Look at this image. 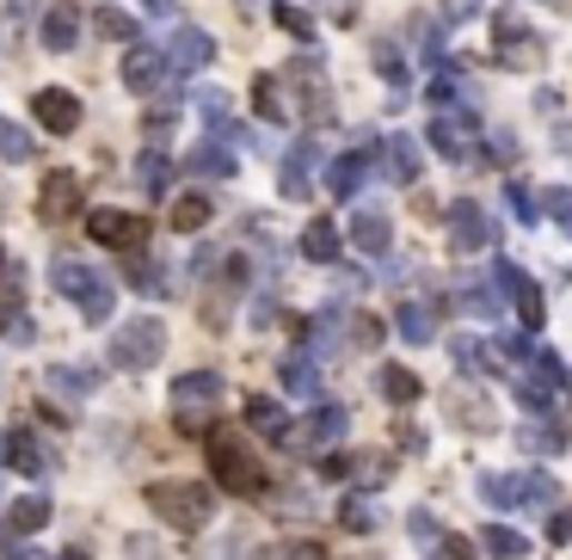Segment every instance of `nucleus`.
<instances>
[{
	"label": "nucleus",
	"mask_w": 572,
	"mask_h": 560,
	"mask_svg": "<svg viewBox=\"0 0 572 560\" xmlns=\"http://www.w3.org/2000/svg\"><path fill=\"white\" fill-rule=\"evenodd\" d=\"M31 154H38V148H31V130H19V123H7V118H0V160H13V167H26Z\"/></svg>",
	"instance_id": "40"
},
{
	"label": "nucleus",
	"mask_w": 572,
	"mask_h": 560,
	"mask_svg": "<svg viewBox=\"0 0 572 560\" xmlns=\"http://www.w3.org/2000/svg\"><path fill=\"white\" fill-rule=\"evenodd\" d=\"M431 560H474V542H462V536H443Z\"/></svg>",
	"instance_id": "52"
},
{
	"label": "nucleus",
	"mask_w": 572,
	"mask_h": 560,
	"mask_svg": "<svg viewBox=\"0 0 572 560\" xmlns=\"http://www.w3.org/2000/svg\"><path fill=\"white\" fill-rule=\"evenodd\" d=\"M253 111L265 123H290V99H283V74H259L253 80Z\"/></svg>",
	"instance_id": "26"
},
{
	"label": "nucleus",
	"mask_w": 572,
	"mask_h": 560,
	"mask_svg": "<svg viewBox=\"0 0 572 560\" xmlns=\"http://www.w3.org/2000/svg\"><path fill=\"white\" fill-rule=\"evenodd\" d=\"M314 160H320V142H314V136H302V142L283 154L278 186H283V198H290V203H302V198H308V173H314Z\"/></svg>",
	"instance_id": "20"
},
{
	"label": "nucleus",
	"mask_w": 572,
	"mask_h": 560,
	"mask_svg": "<svg viewBox=\"0 0 572 560\" xmlns=\"http://www.w3.org/2000/svg\"><path fill=\"white\" fill-rule=\"evenodd\" d=\"M339 523H345V530H375V506L363 493H351L345 506H339Z\"/></svg>",
	"instance_id": "47"
},
{
	"label": "nucleus",
	"mask_w": 572,
	"mask_h": 560,
	"mask_svg": "<svg viewBox=\"0 0 572 560\" xmlns=\"http://www.w3.org/2000/svg\"><path fill=\"white\" fill-rule=\"evenodd\" d=\"M407 530H413L419 542H431V536H438V523H431V511H413V518H407Z\"/></svg>",
	"instance_id": "54"
},
{
	"label": "nucleus",
	"mask_w": 572,
	"mask_h": 560,
	"mask_svg": "<svg viewBox=\"0 0 572 560\" xmlns=\"http://www.w3.org/2000/svg\"><path fill=\"white\" fill-rule=\"evenodd\" d=\"M518 443H523V450H535V456H560V450L572 443V431L560 426V419L542 413V419H530V426L518 431Z\"/></svg>",
	"instance_id": "24"
},
{
	"label": "nucleus",
	"mask_w": 572,
	"mask_h": 560,
	"mask_svg": "<svg viewBox=\"0 0 572 560\" xmlns=\"http://www.w3.org/2000/svg\"><path fill=\"white\" fill-rule=\"evenodd\" d=\"M160 56H167V74H198V68L215 62V38L203 26H179Z\"/></svg>",
	"instance_id": "13"
},
{
	"label": "nucleus",
	"mask_w": 572,
	"mask_h": 560,
	"mask_svg": "<svg viewBox=\"0 0 572 560\" xmlns=\"http://www.w3.org/2000/svg\"><path fill=\"white\" fill-rule=\"evenodd\" d=\"M160 351H167V320L160 314L123 320L118 339H111V363L118 370H148V363H160Z\"/></svg>",
	"instance_id": "5"
},
{
	"label": "nucleus",
	"mask_w": 572,
	"mask_h": 560,
	"mask_svg": "<svg viewBox=\"0 0 572 560\" xmlns=\"http://www.w3.org/2000/svg\"><path fill=\"white\" fill-rule=\"evenodd\" d=\"M0 450H7V462H13L19 474H43V468H50V456H43V443L31 438V431H13Z\"/></svg>",
	"instance_id": "29"
},
{
	"label": "nucleus",
	"mask_w": 572,
	"mask_h": 560,
	"mask_svg": "<svg viewBox=\"0 0 572 560\" xmlns=\"http://www.w3.org/2000/svg\"><path fill=\"white\" fill-rule=\"evenodd\" d=\"M480 548H486L493 560H523V554H530V542H523V536L511 530V523H493V530L480 536Z\"/></svg>",
	"instance_id": "36"
},
{
	"label": "nucleus",
	"mask_w": 572,
	"mask_h": 560,
	"mask_svg": "<svg viewBox=\"0 0 572 560\" xmlns=\"http://www.w3.org/2000/svg\"><path fill=\"white\" fill-rule=\"evenodd\" d=\"M283 388H290V394H302V400H314L320 394V370L308 358H283Z\"/></svg>",
	"instance_id": "37"
},
{
	"label": "nucleus",
	"mask_w": 572,
	"mask_h": 560,
	"mask_svg": "<svg viewBox=\"0 0 572 560\" xmlns=\"http://www.w3.org/2000/svg\"><path fill=\"white\" fill-rule=\"evenodd\" d=\"M480 7H486V0H443L438 26H468V19H480Z\"/></svg>",
	"instance_id": "49"
},
{
	"label": "nucleus",
	"mask_w": 572,
	"mask_h": 560,
	"mask_svg": "<svg viewBox=\"0 0 572 560\" xmlns=\"http://www.w3.org/2000/svg\"><path fill=\"white\" fill-rule=\"evenodd\" d=\"M455 296H462V308H468V314H480V320H493V314H499V290H493V283L468 278Z\"/></svg>",
	"instance_id": "39"
},
{
	"label": "nucleus",
	"mask_w": 572,
	"mask_h": 560,
	"mask_svg": "<svg viewBox=\"0 0 572 560\" xmlns=\"http://www.w3.org/2000/svg\"><path fill=\"white\" fill-rule=\"evenodd\" d=\"M160 80H167V56H160L154 43H130V56H123V87H130V93H154Z\"/></svg>",
	"instance_id": "17"
},
{
	"label": "nucleus",
	"mask_w": 572,
	"mask_h": 560,
	"mask_svg": "<svg viewBox=\"0 0 572 560\" xmlns=\"http://www.w3.org/2000/svg\"><path fill=\"white\" fill-rule=\"evenodd\" d=\"M50 388L56 394H93L99 370H87V363H50Z\"/></svg>",
	"instance_id": "33"
},
{
	"label": "nucleus",
	"mask_w": 572,
	"mask_h": 560,
	"mask_svg": "<svg viewBox=\"0 0 572 560\" xmlns=\"http://www.w3.org/2000/svg\"><path fill=\"white\" fill-rule=\"evenodd\" d=\"M203 456H210V474H215L222 493H234V499H259V493H265V462H259L247 443L210 431V450H203Z\"/></svg>",
	"instance_id": "1"
},
{
	"label": "nucleus",
	"mask_w": 572,
	"mask_h": 560,
	"mask_svg": "<svg viewBox=\"0 0 572 560\" xmlns=\"http://www.w3.org/2000/svg\"><path fill=\"white\" fill-rule=\"evenodd\" d=\"M271 560H327V548L320 542H283V548H271Z\"/></svg>",
	"instance_id": "51"
},
{
	"label": "nucleus",
	"mask_w": 572,
	"mask_h": 560,
	"mask_svg": "<svg viewBox=\"0 0 572 560\" xmlns=\"http://www.w3.org/2000/svg\"><path fill=\"white\" fill-rule=\"evenodd\" d=\"M142 186H148V198H160V191L173 186V160L148 148V154H142Z\"/></svg>",
	"instance_id": "43"
},
{
	"label": "nucleus",
	"mask_w": 572,
	"mask_h": 560,
	"mask_svg": "<svg viewBox=\"0 0 572 560\" xmlns=\"http://www.w3.org/2000/svg\"><path fill=\"white\" fill-rule=\"evenodd\" d=\"M302 253L314 259V266H333L339 259V228L327 222V216H314V222L302 228Z\"/></svg>",
	"instance_id": "27"
},
{
	"label": "nucleus",
	"mask_w": 572,
	"mask_h": 560,
	"mask_svg": "<svg viewBox=\"0 0 572 560\" xmlns=\"http://www.w3.org/2000/svg\"><path fill=\"white\" fill-rule=\"evenodd\" d=\"M493 240H499V222L486 210H480V203H468V198H455L450 203V247L455 253H493Z\"/></svg>",
	"instance_id": "10"
},
{
	"label": "nucleus",
	"mask_w": 572,
	"mask_h": 560,
	"mask_svg": "<svg viewBox=\"0 0 572 560\" xmlns=\"http://www.w3.org/2000/svg\"><path fill=\"white\" fill-rule=\"evenodd\" d=\"M0 278H7V253H0Z\"/></svg>",
	"instance_id": "60"
},
{
	"label": "nucleus",
	"mask_w": 572,
	"mask_h": 560,
	"mask_svg": "<svg viewBox=\"0 0 572 560\" xmlns=\"http://www.w3.org/2000/svg\"><path fill=\"white\" fill-rule=\"evenodd\" d=\"M271 19H278L283 31H290V38H302V43H314V19L302 13V7H295V0H278V7H271Z\"/></svg>",
	"instance_id": "41"
},
{
	"label": "nucleus",
	"mask_w": 572,
	"mask_h": 560,
	"mask_svg": "<svg viewBox=\"0 0 572 560\" xmlns=\"http://www.w3.org/2000/svg\"><path fill=\"white\" fill-rule=\"evenodd\" d=\"M62 560H93V554H87V548H68V554Z\"/></svg>",
	"instance_id": "58"
},
{
	"label": "nucleus",
	"mask_w": 572,
	"mask_h": 560,
	"mask_svg": "<svg viewBox=\"0 0 572 560\" xmlns=\"http://www.w3.org/2000/svg\"><path fill=\"white\" fill-rule=\"evenodd\" d=\"M13 560H38V554H31V548H19V554H13Z\"/></svg>",
	"instance_id": "59"
},
{
	"label": "nucleus",
	"mask_w": 572,
	"mask_h": 560,
	"mask_svg": "<svg viewBox=\"0 0 572 560\" xmlns=\"http://www.w3.org/2000/svg\"><path fill=\"white\" fill-rule=\"evenodd\" d=\"M13 13H19V0H13Z\"/></svg>",
	"instance_id": "61"
},
{
	"label": "nucleus",
	"mask_w": 572,
	"mask_h": 560,
	"mask_svg": "<svg viewBox=\"0 0 572 560\" xmlns=\"http://www.w3.org/2000/svg\"><path fill=\"white\" fill-rule=\"evenodd\" d=\"M38 38H43V50H50V56H68V50H74V43H80V7H74V0H56L50 13H43V31H38Z\"/></svg>",
	"instance_id": "19"
},
{
	"label": "nucleus",
	"mask_w": 572,
	"mask_h": 560,
	"mask_svg": "<svg viewBox=\"0 0 572 560\" xmlns=\"http://www.w3.org/2000/svg\"><path fill=\"white\" fill-rule=\"evenodd\" d=\"M31 118L50 136H68V130H80V99L68 93V87H43V93L31 99Z\"/></svg>",
	"instance_id": "15"
},
{
	"label": "nucleus",
	"mask_w": 572,
	"mask_h": 560,
	"mask_svg": "<svg viewBox=\"0 0 572 560\" xmlns=\"http://www.w3.org/2000/svg\"><path fill=\"white\" fill-rule=\"evenodd\" d=\"M375 388H382V400H394V407H413L419 400V376L407 370V363H388V370L375 376Z\"/></svg>",
	"instance_id": "32"
},
{
	"label": "nucleus",
	"mask_w": 572,
	"mask_h": 560,
	"mask_svg": "<svg viewBox=\"0 0 572 560\" xmlns=\"http://www.w3.org/2000/svg\"><path fill=\"white\" fill-rule=\"evenodd\" d=\"M74 210H80V179L74 173H43V186H38V216L43 222H68Z\"/></svg>",
	"instance_id": "16"
},
{
	"label": "nucleus",
	"mask_w": 572,
	"mask_h": 560,
	"mask_svg": "<svg viewBox=\"0 0 572 560\" xmlns=\"http://www.w3.org/2000/svg\"><path fill=\"white\" fill-rule=\"evenodd\" d=\"M493 56L499 68H518V74H530L535 62H542V38H535L530 26H523V13H493Z\"/></svg>",
	"instance_id": "7"
},
{
	"label": "nucleus",
	"mask_w": 572,
	"mask_h": 560,
	"mask_svg": "<svg viewBox=\"0 0 572 560\" xmlns=\"http://www.w3.org/2000/svg\"><path fill=\"white\" fill-rule=\"evenodd\" d=\"M123 266H130V283H136V290H148V296H160V290H167V278H160V271L148 266L142 253H123Z\"/></svg>",
	"instance_id": "46"
},
{
	"label": "nucleus",
	"mask_w": 572,
	"mask_h": 560,
	"mask_svg": "<svg viewBox=\"0 0 572 560\" xmlns=\"http://www.w3.org/2000/svg\"><path fill=\"white\" fill-rule=\"evenodd\" d=\"M375 74H382V80H394V87H400V80H407V56H400L394 43H375Z\"/></svg>",
	"instance_id": "48"
},
{
	"label": "nucleus",
	"mask_w": 572,
	"mask_h": 560,
	"mask_svg": "<svg viewBox=\"0 0 572 560\" xmlns=\"http://www.w3.org/2000/svg\"><path fill=\"white\" fill-rule=\"evenodd\" d=\"M210 216H215V203L203 198V191H185V198H173V210H167V228H173V234H198Z\"/></svg>",
	"instance_id": "25"
},
{
	"label": "nucleus",
	"mask_w": 572,
	"mask_h": 560,
	"mask_svg": "<svg viewBox=\"0 0 572 560\" xmlns=\"http://www.w3.org/2000/svg\"><path fill=\"white\" fill-rule=\"evenodd\" d=\"M185 167H191V173H203V179H234V154H228V148H215V142L191 148Z\"/></svg>",
	"instance_id": "35"
},
{
	"label": "nucleus",
	"mask_w": 572,
	"mask_h": 560,
	"mask_svg": "<svg viewBox=\"0 0 572 560\" xmlns=\"http://www.w3.org/2000/svg\"><path fill=\"white\" fill-rule=\"evenodd\" d=\"M535 203H542V216H554V222L572 234V186H548Z\"/></svg>",
	"instance_id": "44"
},
{
	"label": "nucleus",
	"mask_w": 572,
	"mask_h": 560,
	"mask_svg": "<svg viewBox=\"0 0 572 560\" xmlns=\"http://www.w3.org/2000/svg\"><path fill=\"white\" fill-rule=\"evenodd\" d=\"M345 426H351V413L339 407V400H320L314 413L302 419V431H290L283 443H308V450H327V443H339L345 438Z\"/></svg>",
	"instance_id": "14"
},
{
	"label": "nucleus",
	"mask_w": 572,
	"mask_h": 560,
	"mask_svg": "<svg viewBox=\"0 0 572 560\" xmlns=\"http://www.w3.org/2000/svg\"><path fill=\"white\" fill-rule=\"evenodd\" d=\"M87 234H93L99 247H118V253H142V247H148V216L93 210V216H87Z\"/></svg>",
	"instance_id": "12"
},
{
	"label": "nucleus",
	"mask_w": 572,
	"mask_h": 560,
	"mask_svg": "<svg viewBox=\"0 0 572 560\" xmlns=\"http://www.w3.org/2000/svg\"><path fill=\"white\" fill-rule=\"evenodd\" d=\"M375 173V160H370V148H358V154H339L333 167H327V191L333 198H358L363 191V179Z\"/></svg>",
	"instance_id": "22"
},
{
	"label": "nucleus",
	"mask_w": 572,
	"mask_h": 560,
	"mask_svg": "<svg viewBox=\"0 0 572 560\" xmlns=\"http://www.w3.org/2000/svg\"><path fill=\"white\" fill-rule=\"evenodd\" d=\"M148 506L173 523V530H203L215 499H210V487H198V480H154V487H148Z\"/></svg>",
	"instance_id": "2"
},
{
	"label": "nucleus",
	"mask_w": 572,
	"mask_h": 560,
	"mask_svg": "<svg viewBox=\"0 0 572 560\" xmlns=\"http://www.w3.org/2000/svg\"><path fill=\"white\" fill-rule=\"evenodd\" d=\"M450 358H455V370L462 376H499L505 370V358H499V346H480V339H450Z\"/></svg>",
	"instance_id": "23"
},
{
	"label": "nucleus",
	"mask_w": 572,
	"mask_h": 560,
	"mask_svg": "<svg viewBox=\"0 0 572 560\" xmlns=\"http://www.w3.org/2000/svg\"><path fill=\"white\" fill-rule=\"evenodd\" d=\"M99 38H111V43H136V19L130 13H118V7H99Z\"/></svg>",
	"instance_id": "42"
},
{
	"label": "nucleus",
	"mask_w": 572,
	"mask_h": 560,
	"mask_svg": "<svg viewBox=\"0 0 572 560\" xmlns=\"http://www.w3.org/2000/svg\"><path fill=\"white\" fill-rule=\"evenodd\" d=\"M198 118L210 123L215 136H240V123H234V99L215 87V93H198Z\"/></svg>",
	"instance_id": "30"
},
{
	"label": "nucleus",
	"mask_w": 572,
	"mask_h": 560,
	"mask_svg": "<svg viewBox=\"0 0 572 560\" xmlns=\"http://www.w3.org/2000/svg\"><path fill=\"white\" fill-rule=\"evenodd\" d=\"M480 111L474 106H443V111H431V148H438L443 160H474L480 154Z\"/></svg>",
	"instance_id": "4"
},
{
	"label": "nucleus",
	"mask_w": 572,
	"mask_h": 560,
	"mask_svg": "<svg viewBox=\"0 0 572 560\" xmlns=\"http://www.w3.org/2000/svg\"><path fill=\"white\" fill-rule=\"evenodd\" d=\"M247 426H253V431H265V438H290V419H283V407H278V400H265V394H253V400H247Z\"/></svg>",
	"instance_id": "31"
},
{
	"label": "nucleus",
	"mask_w": 572,
	"mask_h": 560,
	"mask_svg": "<svg viewBox=\"0 0 572 560\" xmlns=\"http://www.w3.org/2000/svg\"><path fill=\"white\" fill-rule=\"evenodd\" d=\"M173 400H179V431H203V413L222 400V376H215V370L173 376Z\"/></svg>",
	"instance_id": "9"
},
{
	"label": "nucleus",
	"mask_w": 572,
	"mask_h": 560,
	"mask_svg": "<svg viewBox=\"0 0 572 560\" xmlns=\"http://www.w3.org/2000/svg\"><path fill=\"white\" fill-rule=\"evenodd\" d=\"M518 407H523V413H530V419L554 413V388H548L542 376H523V382H518Z\"/></svg>",
	"instance_id": "38"
},
{
	"label": "nucleus",
	"mask_w": 572,
	"mask_h": 560,
	"mask_svg": "<svg viewBox=\"0 0 572 560\" xmlns=\"http://www.w3.org/2000/svg\"><path fill=\"white\" fill-rule=\"evenodd\" d=\"M50 283L68 296V302H80V314H87V320H106V314H111V283L99 278V271L74 266V259H56Z\"/></svg>",
	"instance_id": "6"
},
{
	"label": "nucleus",
	"mask_w": 572,
	"mask_h": 560,
	"mask_svg": "<svg viewBox=\"0 0 572 560\" xmlns=\"http://www.w3.org/2000/svg\"><path fill=\"white\" fill-rule=\"evenodd\" d=\"M493 290L518 302L523 327H542V320H548V302H542V290H535V278H530V271H523V266H511L505 253L493 259Z\"/></svg>",
	"instance_id": "11"
},
{
	"label": "nucleus",
	"mask_w": 572,
	"mask_h": 560,
	"mask_svg": "<svg viewBox=\"0 0 572 560\" xmlns=\"http://www.w3.org/2000/svg\"><path fill=\"white\" fill-rule=\"evenodd\" d=\"M505 203H511L518 222H535V216H542V203H535V191L523 186V179H511V186H505Z\"/></svg>",
	"instance_id": "45"
},
{
	"label": "nucleus",
	"mask_w": 572,
	"mask_h": 560,
	"mask_svg": "<svg viewBox=\"0 0 572 560\" xmlns=\"http://www.w3.org/2000/svg\"><path fill=\"white\" fill-rule=\"evenodd\" d=\"M0 333H13V308L0 302Z\"/></svg>",
	"instance_id": "57"
},
{
	"label": "nucleus",
	"mask_w": 572,
	"mask_h": 560,
	"mask_svg": "<svg viewBox=\"0 0 572 560\" xmlns=\"http://www.w3.org/2000/svg\"><path fill=\"white\" fill-rule=\"evenodd\" d=\"M327 13H333L339 26H351V19H358V0H327Z\"/></svg>",
	"instance_id": "55"
},
{
	"label": "nucleus",
	"mask_w": 572,
	"mask_h": 560,
	"mask_svg": "<svg viewBox=\"0 0 572 560\" xmlns=\"http://www.w3.org/2000/svg\"><path fill=\"white\" fill-rule=\"evenodd\" d=\"M382 173L394 179V186H419V173H425V148H419L413 136H388V148H382Z\"/></svg>",
	"instance_id": "18"
},
{
	"label": "nucleus",
	"mask_w": 572,
	"mask_h": 560,
	"mask_svg": "<svg viewBox=\"0 0 572 560\" xmlns=\"http://www.w3.org/2000/svg\"><path fill=\"white\" fill-rule=\"evenodd\" d=\"M136 7H142V13H154V19H173L179 13L173 0H136Z\"/></svg>",
	"instance_id": "56"
},
{
	"label": "nucleus",
	"mask_w": 572,
	"mask_h": 560,
	"mask_svg": "<svg viewBox=\"0 0 572 560\" xmlns=\"http://www.w3.org/2000/svg\"><path fill=\"white\" fill-rule=\"evenodd\" d=\"M375 339H382V320H370V314H351V346H363V351H370Z\"/></svg>",
	"instance_id": "50"
},
{
	"label": "nucleus",
	"mask_w": 572,
	"mask_h": 560,
	"mask_svg": "<svg viewBox=\"0 0 572 560\" xmlns=\"http://www.w3.org/2000/svg\"><path fill=\"white\" fill-rule=\"evenodd\" d=\"M394 327H400V339H413V346H431V339H438V320H431L425 302H400Z\"/></svg>",
	"instance_id": "28"
},
{
	"label": "nucleus",
	"mask_w": 572,
	"mask_h": 560,
	"mask_svg": "<svg viewBox=\"0 0 572 560\" xmlns=\"http://www.w3.org/2000/svg\"><path fill=\"white\" fill-rule=\"evenodd\" d=\"M548 542H572V511H554V518H548Z\"/></svg>",
	"instance_id": "53"
},
{
	"label": "nucleus",
	"mask_w": 572,
	"mask_h": 560,
	"mask_svg": "<svg viewBox=\"0 0 572 560\" xmlns=\"http://www.w3.org/2000/svg\"><path fill=\"white\" fill-rule=\"evenodd\" d=\"M283 80L295 87L290 111L302 106V111H308V123H327V118H333V93H327V74H320V50L295 56V62H290V74H283Z\"/></svg>",
	"instance_id": "8"
},
{
	"label": "nucleus",
	"mask_w": 572,
	"mask_h": 560,
	"mask_svg": "<svg viewBox=\"0 0 572 560\" xmlns=\"http://www.w3.org/2000/svg\"><path fill=\"white\" fill-rule=\"evenodd\" d=\"M7 523H13V536H31V530H43V523H50V499H13V506H7Z\"/></svg>",
	"instance_id": "34"
},
{
	"label": "nucleus",
	"mask_w": 572,
	"mask_h": 560,
	"mask_svg": "<svg viewBox=\"0 0 572 560\" xmlns=\"http://www.w3.org/2000/svg\"><path fill=\"white\" fill-rule=\"evenodd\" d=\"M480 499L493 511H535V506H554L560 499V487H554V474H480Z\"/></svg>",
	"instance_id": "3"
},
{
	"label": "nucleus",
	"mask_w": 572,
	"mask_h": 560,
	"mask_svg": "<svg viewBox=\"0 0 572 560\" xmlns=\"http://www.w3.org/2000/svg\"><path fill=\"white\" fill-rule=\"evenodd\" d=\"M351 247H358L363 259H388V247H394L388 216L382 210H358V216H351Z\"/></svg>",
	"instance_id": "21"
}]
</instances>
